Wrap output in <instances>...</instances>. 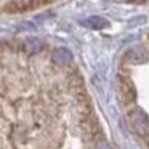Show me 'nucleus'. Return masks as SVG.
<instances>
[{
  "mask_svg": "<svg viewBox=\"0 0 149 149\" xmlns=\"http://www.w3.org/2000/svg\"><path fill=\"white\" fill-rule=\"evenodd\" d=\"M148 146H149V141H148Z\"/></svg>",
  "mask_w": 149,
  "mask_h": 149,
  "instance_id": "obj_6",
  "label": "nucleus"
},
{
  "mask_svg": "<svg viewBox=\"0 0 149 149\" xmlns=\"http://www.w3.org/2000/svg\"><path fill=\"white\" fill-rule=\"evenodd\" d=\"M84 24H87L88 27H93V29H104V27L109 26V21L101 18V16H91V18H88Z\"/></svg>",
  "mask_w": 149,
  "mask_h": 149,
  "instance_id": "obj_4",
  "label": "nucleus"
},
{
  "mask_svg": "<svg viewBox=\"0 0 149 149\" xmlns=\"http://www.w3.org/2000/svg\"><path fill=\"white\" fill-rule=\"evenodd\" d=\"M125 59H128L133 64H139V63H144L148 59V52H146L143 47L136 45L133 48H128L125 53Z\"/></svg>",
  "mask_w": 149,
  "mask_h": 149,
  "instance_id": "obj_3",
  "label": "nucleus"
},
{
  "mask_svg": "<svg viewBox=\"0 0 149 149\" xmlns=\"http://www.w3.org/2000/svg\"><path fill=\"white\" fill-rule=\"evenodd\" d=\"M117 87H119V98L122 101V104L127 107H133V104L136 101V88L133 85L132 79L127 74L120 72L117 75Z\"/></svg>",
  "mask_w": 149,
  "mask_h": 149,
  "instance_id": "obj_2",
  "label": "nucleus"
},
{
  "mask_svg": "<svg viewBox=\"0 0 149 149\" xmlns=\"http://www.w3.org/2000/svg\"><path fill=\"white\" fill-rule=\"evenodd\" d=\"M132 2H141V0H132Z\"/></svg>",
  "mask_w": 149,
  "mask_h": 149,
  "instance_id": "obj_5",
  "label": "nucleus"
},
{
  "mask_svg": "<svg viewBox=\"0 0 149 149\" xmlns=\"http://www.w3.org/2000/svg\"><path fill=\"white\" fill-rule=\"evenodd\" d=\"M127 120L128 125L132 127L133 132H136L138 135H149V117L146 116V112L139 107L133 106L127 111Z\"/></svg>",
  "mask_w": 149,
  "mask_h": 149,
  "instance_id": "obj_1",
  "label": "nucleus"
}]
</instances>
